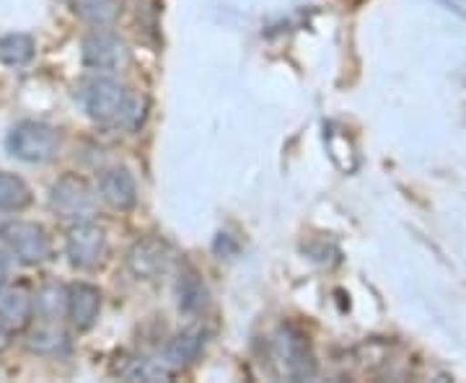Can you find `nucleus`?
I'll return each mask as SVG.
<instances>
[{
	"label": "nucleus",
	"instance_id": "1",
	"mask_svg": "<svg viewBox=\"0 0 466 383\" xmlns=\"http://www.w3.org/2000/svg\"><path fill=\"white\" fill-rule=\"evenodd\" d=\"M5 146L11 150V156L26 164H45L60 148V133L47 125V122H36V119H26L18 122L16 127L8 133Z\"/></svg>",
	"mask_w": 466,
	"mask_h": 383
},
{
	"label": "nucleus",
	"instance_id": "2",
	"mask_svg": "<svg viewBox=\"0 0 466 383\" xmlns=\"http://www.w3.org/2000/svg\"><path fill=\"white\" fill-rule=\"evenodd\" d=\"M81 99H84L86 115L94 122H101V125L116 122L119 117H125L127 109H130L127 88L119 84L116 78H109V76H99V78L88 81L84 86Z\"/></svg>",
	"mask_w": 466,
	"mask_h": 383
},
{
	"label": "nucleus",
	"instance_id": "3",
	"mask_svg": "<svg viewBox=\"0 0 466 383\" xmlns=\"http://www.w3.org/2000/svg\"><path fill=\"white\" fill-rule=\"evenodd\" d=\"M0 238L21 265L36 267L50 259V238L47 231L32 220H8L0 226Z\"/></svg>",
	"mask_w": 466,
	"mask_h": 383
},
{
	"label": "nucleus",
	"instance_id": "4",
	"mask_svg": "<svg viewBox=\"0 0 466 383\" xmlns=\"http://www.w3.org/2000/svg\"><path fill=\"white\" fill-rule=\"evenodd\" d=\"M50 207L55 216L73 220V223L91 220L96 213V197H94V189L86 184V179L76 176V174H67V176L52 184Z\"/></svg>",
	"mask_w": 466,
	"mask_h": 383
},
{
	"label": "nucleus",
	"instance_id": "5",
	"mask_svg": "<svg viewBox=\"0 0 466 383\" xmlns=\"http://www.w3.org/2000/svg\"><path fill=\"white\" fill-rule=\"evenodd\" d=\"M66 254L70 265L78 269H94L106 254V234L94 220H78L66 236Z\"/></svg>",
	"mask_w": 466,
	"mask_h": 383
},
{
	"label": "nucleus",
	"instance_id": "6",
	"mask_svg": "<svg viewBox=\"0 0 466 383\" xmlns=\"http://www.w3.org/2000/svg\"><path fill=\"white\" fill-rule=\"evenodd\" d=\"M81 57H84V66L91 67V70L115 73V70L127 67V63H130V50H127V45L116 34L94 32L84 39Z\"/></svg>",
	"mask_w": 466,
	"mask_h": 383
},
{
	"label": "nucleus",
	"instance_id": "7",
	"mask_svg": "<svg viewBox=\"0 0 466 383\" xmlns=\"http://www.w3.org/2000/svg\"><path fill=\"white\" fill-rule=\"evenodd\" d=\"M168 265H171V249L167 241L156 236H146L135 241L127 251V269L137 280H156L167 272Z\"/></svg>",
	"mask_w": 466,
	"mask_h": 383
},
{
	"label": "nucleus",
	"instance_id": "8",
	"mask_svg": "<svg viewBox=\"0 0 466 383\" xmlns=\"http://www.w3.org/2000/svg\"><path fill=\"white\" fill-rule=\"evenodd\" d=\"M275 358L280 360L283 373L293 376V378H303V376L314 373V358L309 352V345L293 329H283L280 337L275 339Z\"/></svg>",
	"mask_w": 466,
	"mask_h": 383
},
{
	"label": "nucleus",
	"instance_id": "9",
	"mask_svg": "<svg viewBox=\"0 0 466 383\" xmlns=\"http://www.w3.org/2000/svg\"><path fill=\"white\" fill-rule=\"evenodd\" d=\"M101 311V293L99 287L88 283H78L67 287V318L76 329H91L96 324Z\"/></svg>",
	"mask_w": 466,
	"mask_h": 383
},
{
	"label": "nucleus",
	"instance_id": "10",
	"mask_svg": "<svg viewBox=\"0 0 466 383\" xmlns=\"http://www.w3.org/2000/svg\"><path fill=\"white\" fill-rule=\"evenodd\" d=\"M99 195L115 210H130L137 202V186H135L133 174L127 168L115 166L106 168L99 179Z\"/></svg>",
	"mask_w": 466,
	"mask_h": 383
},
{
	"label": "nucleus",
	"instance_id": "11",
	"mask_svg": "<svg viewBox=\"0 0 466 383\" xmlns=\"http://www.w3.org/2000/svg\"><path fill=\"white\" fill-rule=\"evenodd\" d=\"M202 345H205V329L202 327H189V329L179 332L168 342L167 350H164V363L168 368H174V370L187 366V363H192L198 358Z\"/></svg>",
	"mask_w": 466,
	"mask_h": 383
},
{
	"label": "nucleus",
	"instance_id": "12",
	"mask_svg": "<svg viewBox=\"0 0 466 383\" xmlns=\"http://www.w3.org/2000/svg\"><path fill=\"white\" fill-rule=\"evenodd\" d=\"M34 300L24 290H14L0 298V329L5 334L21 332L32 321Z\"/></svg>",
	"mask_w": 466,
	"mask_h": 383
},
{
	"label": "nucleus",
	"instance_id": "13",
	"mask_svg": "<svg viewBox=\"0 0 466 383\" xmlns=\"http://www.w3.org/2000/svg\"><path fill=\"white\" fill-rule=\"evenodd\" d=\"M32 202V189L21 176L0 171V213H18Z\"/></svg>",
	"mask_w": 466,
	"mask_h": 383
},
{
	"label": "nucleus",
	"instance_id": "14",
	"mask_svg": "<svg viewBox=\"0 0 466 383\" xmlns=\"http://www.w3.org/2000/svg\"><path fill=\"white\" fill-rule=\"evenodd\" d=\"M67 8L81 16L94 26H106L112 24L119 14V3L116 0H63Z\"/></svg>",
	"mask_w": 466,
	"mask_h": 383
},
{
	"label": "nucleus",
	"instance_id": "15",
	"mask_svg": "<svg viewBox=\"0 0 466 383\" xmlns=\"http://www.w3.org/2000/svg\"><path fill=\"white\" fill-rule=\"evenodd\" d=\"M36 45L29 34H5L0 36V63L11 67H21L32 63Z\"/></svg>",
	"mask_w": 466,
	"mask_h": 383
},
{
	"label": "nucleus",
	"instance_id": "16",
	"mask_svg": "<svg viewBox=\"0 0 466 383\" xmlns=\"http://www.w3.org/2000/svg\"><path fill=\"white\" fill-rule=\"evenodd\" d=\"M177 296H179V308L182 311H187V314L200 311L202 306H205V298H208V290L202 285L200 275L187 269L179 277V283H177Z\"/></svg>",
	"mask_w": 466,
	"mask_h": 383
},
{
	"label": "nucleus",
	"instance_id": "17",
	"mask_svg": "<svg viewBox=\"0 0 466 383\" xmlns=\"http://www.w3.org/2000/svg\"><path fill=\"white\" fill-rule=\"evenodd\" d=\"M29 348L42 352V355H57V352H63L67 348V337L55 327H42V329H36L32 334Z\"/></svg>",
	"mask_w": 466,
	"mask_h": 383
},
{
	"label": "nucleus",
	"instance_id": "18",
	"mask_svg": "<svg viewBox=\"0 0 466 383\" xmlns=\"http://www.w3.org/2000/svg\"><path fill=\"white\" fill-rule=\"evenodd\" d=\"M36 311L47 318L60 317V311H67V290H63V287H45L36 296Z\"/></svg>",
	"mask_w": 466,
	"mask_h": 383
},
{
	"label": "nucleus",
	"instance_id": "19",
	"mask_svg": "<svg viewBox=\"0 0 466 383\" xmlns=\"http://www.w3.org/2000/svg\"><path fill=\"white\" fill-rule=\"evenodd\" d=\"M446 5H449L451 11L456 14V16H461L466 21V0H443Z\"/></svg>",
	"mask_w": 466,
	"mask_h": 383
},
{
	"label": "nucleus",
	"instance_id": "20",
	"mask_svg": "<svg viewBox=\"0 0 466 383\" xmlns=\"http://www.w3.org/2000/svg\"><path fill=\"white\" fill-rule=\"evenodd\" d=\"M5 280H8V259H5V254L0 251V293H3Z\"/></svg>",
	"mask_w": 466,
	"mask_h": 383
},
{
	"label": "nucleus",
	"instance_id": "21",
	"mask_svg": "<svg viewBox=\"0 0 466 383\" xmlns=\"http://www.w3.org/2000/svg\"><path fill=\"white\" fill-rule=\"evenodd\" d=\"M3 337H5V332H3V329H0V348H3Z\"/></svg>",
	"mask_w": 466,
	"mask_h": 383
}]
</instances>
